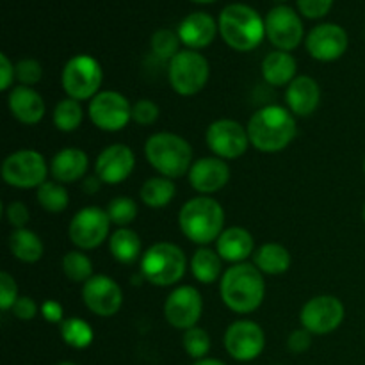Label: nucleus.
Wrapping results in <instances>:
<instances>
[{"mask_svg": "<svg viewBox=\"0 0 365 365\" xmlns=\"http://www.w3.org/2000/svg\"><path fill=\"white\" fill-rule=\"evenodd\" d=\"M221 302L239 316H248L262 305L266 298V282L255 264H234L223 273L220 282Z\"/></svg>", "mask_w": 365, "mask_h": 365, "instance_id": "f257e3e1", "label": "nucleus"}, {"mask_svg": "<svg viewBox=\"0 0 365 365\" xmlns=\"http://www.w3.org/2000/svg\"><path fill=\"white\" fill-rule=\"evenodd\" d=\"M250 145L262 153H277L287 148L298 134L296 116L282 106H266L253 113L248 125Z\"/></svg>", "mask_w": 365, "mask_h": 365, "instance_id": "f03ea898", "label": "nucleus"}, {"mask_svg": "<svg viewBox=\"0 0 365 365\" xmlns=\"http://www.w3.org/2000/svg\"><path fill=\"white\" fill-rule=\"evenodd\" d=\"M180 232L198 246L216 242L225 230V210L212 196H196L187 200L178 212Z\"/></svg>", "mask_w": 365, "mask_h": 365, "instance_id": "7ed1b4c3", "label": "nucleus"}, {"mask_svg": "<svg viewBox=\"0 0 365 365\" xmlns=\"http://www.w3.org/2000/svg\"><path fill=\"white\" fill-rule=\"evenodd\" d=\"M223 41L237 52H252L266 38L264 18L248 4H228L217 18Z\"/></svg>", "mask_w": 365, "mask_h": 365, "instance_id": "20e7f679", "label": "nucleus"}, {"mask_svg": "<svg viewBox=\"0 0 365 365\" xmlns=\"http://www.w3.org/2000/svg\"><path fill=\"white\" fill-rule=\"evenodd\" d=\"M145 155L160 177L177 178L189 175L192 166V148L189 141L173 132H157L145 143Z\"/></svg>", "mask_w": 365, "mask_h": 365, "instance_id": "39448f33", "label": "nucleus"}, {"mask_svg": "<svg viewBox=\"0 0 365 365\" xmlns=\"http://www.w3.org/2000/svg\"><path fill=\"white\" fill-rule=\"evenodd\" d=\"M141 277L155 287H171L184 278L187 269V259L180 246L160 241L150 246L143 253Z\"/></svg>", "mask_w": 365, "mask_h": 365, "instance_id": "423d86ee", "label": "nucleus"}, {"mask_svg": "<svg viewBox=\"0 0 365 365\" xmlns=\"http://www.w3.org/2000/svg\"><path fill=\"white\" fill-rule=\"evenodd\" d=\"M103 82L102 64L88 53H78L66 61L61 73V84L68 98L84 100L95 98Z\"/></svg>", "mask_w": 365, "mask_h": 365, "instance_id": "0eeeda50", "label": "nucleus"}, {"mask_svg": "<svg viewBox=\"0 0 365 365\" xmlns=\"http://www.w3.org/2000/svg\"><path fill=\"white\" fill-rule=\"evenodd\" d=\"M210 66L198 50L184 48L168 64V78L173 91L180 96H195L207 86Z\"/></svg>", "mask_w": 365, "mask_h": 365, "instance_id": "6e6552de", "label": "nucleus"}, {"mask_svg": "<svg viewBox=\"0 0 365 365\" xmlns=\"http://www.w3.org/2000/svg\"><path fill=\"white\" fill-rule=\"evenodd\" d=\"M48 173L45 157L31 148L9 153L2 163L4 182L16 189H38L45 184Z\"/></svg>", "mask_w": 365, "mask_h": 365, "instance_id": "1a4fd4ad", "label": "nucleus"}, {"mask_svg": "<svg viewBox=\"0 0 365 365\" xmlns=\"http://www.w3.org/2000/svg\"><path fill=\"white\" fill-rule=\"evenodd\" d=\"M110 217L100 207H84L71 217L68 237L82 252L102 246L110 237Z\"/></svg>", "mask_w": 365, "mask_h": 365, "instance_id": "9d476101", "label": "nucleus"}, {"mask_svg": "<svg viewBox=\"0 0 365 365\" xmlns=\"http://www.w3.org/2000/svg\"><path fill=\"white\" fill-rule=\"evenodd\" d=\"M88 116L100 130L120 132L132 121V106L125 95L107 89L89 100Z\"/></svg>", "mask_w": 365, "mask_h": 365, "instance_id": "9b49d317", "label": "nucleus"}, {"mask_svg": "<svg viewBox=\"0 0 365 365\" xmlns=\"http://www.w3.org/2000/svg\"><path fill=\"white\" fill-rule=\"evenodd\" d=\"M346 317V309L339 298L321 294L309 299L299 312V321L312 335H328L337 330Z\"/></svg>", "mask_w": 365, "mask_h": 365, "instance_id": "f8f14e48", "label": "nucleus"}, {"mask_svg": "<svg viewBox=\"0 0 365 365\" xmlns=\"http://www.w3.org/2000/svg\"><path fill=\"white\" fill-rule=\"evenodd\" d=\"M225 349L237 362H252L262 355L266 348V334L259 323L239 319L227 328L223 337Z\"/></svg>", "mask_w": 365, "mask_h": 365, "instance_id": "ddd939ff", "label": "nucleus"}, {"mask_svg": "<svg viewBox=\"0 0 365 365\" xmlns=\"http://www.w3.org/2000/svg\"><path fill=\"white\" fill-rule=\"evenodd\" d=\"M205 141L210 152L223 160H235L246 153L250 138L246 127L235 120H216L205 132Z\"/></svg>", "mask_w": 365, "mask_h": 365, "instance_id": "4468645a", "label": "nucleus"}, {"mask_svg": "<svg viewBox=\"0 0 365 365\" xmlns=\"http://www.w3.org/2000/svg\"><path fill=\"white\" fill-rule=\"evenodd\" d=\"M266 38L277 50L292 52L303 41V21L299 14L289 6H274L264 18Z\"/></svg>", "mask_w": 365, "mask_h": 365, "instance_id": "2eb2a0df", "label": "nucleus"}, {"mask_svg": "<svg viewBox=\"0 0 365 365\" xmlns=\"http://www.w3.org/2000/svg\"><path fill=\"white\" fill-rule=\"evenodd\" d=\"M203 314V298L192 285H180L170 292L164 302V317L177 330L198 327Z\"/></svg>", "mask_w": 365, "mask_h": 365, "instance_id": "dca6fc26", "label": "nucleus"}, {"mask_svg": "<svg viewBox=\"0 0 365 365\" xmlns=\"http://www.w3.org/2000/svg\"><path fill=\"white\" fill-rule=\"evenodd\" d=\"M82 302L95 316L113 317L123 305V291L107 274H95L82 284Z\"/></svg>", "mask_w": 365, "mask_h": 365, "instance_id": "f3484780", "label": "nucleus"}, {"mask_svg": "<svg viewBox=\"0 0 365 365\" xmlns=\"http://www.w3.org/2000/svg\"><path fill=\"white\" fill-rule=\"evenodd\" d=\"M349 45L348 32L337 24H319L307 34L305 46L310 57L321 63L341 59Z\"/></svg>", "mask_w": 365, "mask_h": 365, "instance_id": "a211bd4d", "label": "nucleus"}, {"mask_svg": "<svg viewBox=\"0 0 365 365\" xmlns=\"http://www.w3.org/2000/svg\"><path fill=\"white\" fill-rule=\"evenodd\" d=\"M135 168V155L127 145H110L100 152L95 163V175L107 185H116L127 180Z\"/></svg>", "mask_w": 365, "mask_h": 365, "instance_id": "6ab92c4d", "label": "nucleus"}, {"mask_svg": "<svg viewBox=\"0 0 365 365\" xmlns=\"http://www.w3.org/2000/svg\"><path fill=\"white\" fill-rule=\"evenodd\" d=\"M189 184L202 196H210L221 191L230 180V166L220 157H202L195 160L189 170Z\"/></svg>", "mask_w": 365, "mask_h": 365, "instance_id": "aec40b11", "label": "nucleus"}, {"mask_svg": "<svg viewBox=\"0 0 365 365\" xmlns=\"http://www.w3.org/2000/svg\"><path fill=\"white\" fill-rule=\"evenodd\" d=\"M177 32L182 45L187 46L189 50H198L200 52L216 39L220 27H217V21L209 13L196 11V13L187 14L180 21Z\"/></svg>", "mask_w": 365, "mask_h": 365, "instance_id": "412c9836", "label": "nucleus"}, {"mask_svg": "<svg viewBox=\"0 0 365 365\" xmlns=\"http://www.w3.org/2000/svg\"><path fill=\"white\" fill-rule=\"evenodd\" d=\"M321 102V88L316 78L298 75L285 88V103L296 118H307L316 113Z\"/></svg>", "mask_w": 365, "mask_h": 365, "instance_id": "4be33fe9", "label": "nucleus"}, {"mask_svg": "<svg viewBox=\"0 0 365 365\" xmlns=\"http://www.w3.org/2000/svg\"><path fill=\"white\" fill-rule=\"evenodd\" d=\"M7 107L14 120L24 125H38L46 113L43 96L29 86H14L7 95Z\"/></svg>", "mask_w": 365, "mask_h": 365, "instance_id": "5701e85b", "label": "nucleus"}, {"mask_svg": "<svg viewBox=\"0 0 365 365\" xmlns=\"http://www.w3.org/2000/svg\"><path fill=\"white\" fill-rule=\"evenodd\" d=\"M216 252L223 262H230L232 266L246 262L255 253V239L246 228L228 227L217 237Z\"/></svg>", "mask_w": 365, "mask_h": 365, "instance_id": "b1692460", "label": "nucleus"}, {"mask_svg": "<svg viewBox=\"0 0 365 365\" xmlns=\"http://www.w3.org/2000/svg\"><path fill=\"white\" fill-rule=\"evenodd\" d=\"M88 153L81 148H63L52 157L50 175L61 184H71L86 177L88 171Z\"/></svg>", "mask_w": 365, "mask_h": 365, "instance_id": "393cba45", "label": "nucleus"}, {"mask_svg": "<svg viewBox=\"0 0 365 365\" xmlns=\"http://www.w3.org/2000/svg\"><path fill=\"white\" fill-rule=\"evenodd\" d=\"M298 63L291 52L274 50L269 52L262 61V77L264 81L274 88H287L298 75Z\"/></svg>", "mask_w": 365, "mask_h": 365, "instance_id": "a878e982", "label": "nucleus"}, {"mask_svg": "<svg viewBox=\"0 0 365 365\" xmlns=\"http://www.w3.org/2000/svg\"><path fill=\"white\" fill-rule=\"evenodd\" d=\"M253 262L262 274L278 277V274L287 273L291 267V253L280 242H266L255 250Z\"/></svg>", "mask_w": 365, "mask_h": 365, "instance_id": "bb28decb", "label": "nucleus"}, {"mask_svg": "<svg viewBox=\"0 0 365 365\" xmlns=\"http://www.w3.org/2000/svg\"><path fill=\"white\" fill-rule=\"evenodd\" d=\"M109 252L120 264L138 262L143 257L141 237L128 227L116 228L109 237Z\"/></svg>", "mask_w": 365, "mask_h": 365, "instance_id": "cd10ccee", "label": "nucleus"}, {"mask_svg": "<svg viewBox=\"0 0 365 365\" xmlns=\"http://www.w3.org/2000/svg\"><path fill=\"white\" fill-rule=\"evenodd\" d=\"M191 273L200 284L210 285L223 277V259L217 255L216 250H210L209 246H200L191 257Z\"/></svg>", "mask_w": 365, "mask_h": 365, "instance_id": "c85d7f7f", "label": "nucleus"}, {"mask_svg": "<svg viewBox=\"0 0 365 365\" xmlns=\"http://www.w3.org/2000/svg\"><path fill=\"white\" fill-rule=\"evenodd\" d=\"M9 250L16 260L24 264H36L41 260L45 246L39 235L29 228H18L9 235Z\"/></svg>", "mask_w": 365, "mask_h": 365, "instance_id": "c756f323", "label": "nucleus"}, {"mask_svg": "<svg viewBox=\"0 0 365 365\" xmlns=\"http://www.w3.org/2000/svg\"><path fill=\"white\" fill-rule=\"evenodd\" d=\"M177 195V185L171 178L166 177H152L143 184L139 196H141V202L145 203L150 209H163L168 203H171V200Z\"/></svg>", "mask_w": 365, "mask_h": 365, "instance_id": "7c9ffc66", "label": "nucleus"}, {"mask_svg": "<svg viewBox=\"0 0 365 365\" xmlns=\"http://www.w3.org/2000/svg\"><path fill=\"white\" fill-rule=\"evenodd\" d=\"M59 331L64 344L73 349L89 348L93 344V339H95V331H93L91 324L88 321L81 319V317H68V319H64L59 324Z\"/></svg>", "mask_w": 365, "mask_h": 365, "instance_id": "2f4dec72", "label": "nucleus"}, {"mask_svg": "<svg viewBox=\"0 0 365 365\" xmlns=\"http://www.w3.org/2000/svg\"><path fill=\"white\" fill-rule=\"evenodd\" d=\"M36 198L38 203L48 214H61L70 205V195L64 184L57 180H46L45 184L36 189Z\"/></svg>", "mask_w": 365, "mask_h": 365, "instance_id": "473e14b6", "label": "nucleus"}, {"mask_svg": "<svg viewBox=\"0 0 365 365\" xmlns=\"http://www.w3.org/2000/svg\"><path fill=\"white\" fill-rule=\"evenodd\" d=\"M53 127L61 132H75L84 121V109L78 100L63 98L52 113Z\"/></svg>", "mask_w": 365, "mask_h": 365, "instance_id": "72a5a7b5", "label": "nucleus"}, {"mask_svg": "<svg viewBox=\"0 0 365 365\" xmlns=\"http://www.w3.org/2000/svg\"><path fill=\"white\" fill-rule=\"evenodd\" d=\"M63 271L68 280L75 284H86L89 278H93V262L82 250L68 252L63 257Z\"/></svg>", "mask_w": 365, "mask_h": 365, "instance_id": "f704fd0d", "label": "nucleus"}, {"mask_svg": "<svg viewBox=\"0 0 365 365\" xmlns=\"http://www.w3.org/2000/svg\"><path fill=\"white\" fill-rule=\"evenodd\" d=\"M180 43L178 32L171 31V29H159V31L153 32L152 39H150L152 53L164 61H171L180 52Z\"/></svg>", "mask_w": 365, "mask_h": 365, "instance_id": "c9c22d12", "label": "nucleus"}, {"mask_svg": "<svg viewBox=\"0 0 365 365\" xmlns=\"http://www.w3.org/2000/svg\"><path fill=\"white\" fill-rule=\"evenodd\" d=\"M106 210L110 217V223L123 228L128 227L138 217L139 207L135 200H132L130 196H118V198L110 200Z\"/></svg>", "mask_w": 365, "mask_h": 365, "instance_id": "e433bc0d", "label": "nucleus"}, {"mask_svg": "<svg viewBox=\"0 0 365 365\" xmlns=\"http://www.w3.org/2000/svg\"><path fill=\"white\" fill-rule=\"evenodd\" d=\"M182 346H184L185 353H187L191 359H207V355H209L210 351V335L207 334V330H203V328L192 327L184 331Z\"/></svg>", "mask_w": 365, "mask_h": 365, "instance_id": "4c0bfd02", "label": "nucleus"}, {"mask_svg": "<svg viewBox=\"0 0 365 365\" xmlns=\"http://www.w3.org/2000/svg\"><path fill=\"white\" fill-rule=\"evenodd\" d=\"M14 68H16V81L20 82V86L32 88L43 78V66L38 59L25 57V59L18 61Z\"/></svg>", "mask_w": 365, "mask_h": 365, "instance_id": "58836bf2", "label": "nucleus"}, {"mask_svg": "<svg viewBox=\"0 0 365 365\" xmlns=\"http://www.w3.org/2000/svg\"><path fill=\"white\" fill-rule=\"evenodd\" d=\"M159 106H157L153 100L141 98L132 106V121L138 125H145V127H150V125L155 123L159 120Z\"/></svg>", "mask_w": 365, "mask_h": 365, "instance_id": "ea45409f", "label": "nucleus"}, {"mask_svg": "<svg viewBox=\"0 0 365 365\" xmlns=\"http://www.w3.org/2000/svg\"><path fill=\"white\" fill-rule=\"evenodd\" d=\"M18 298L20 296H18L16 280L7 271H2L0 273V309L7 312V310L13 309Z\"/></svg>", "mask_w": 365, "mask_h": 365, "instance_id": "a19ab883", "label": "nucleus"}, {"mask_svg": "<svg viewBox=\"0 0 365 365\" xmlns=\"http://www.w3.org/2000/svg\"><path fill=\"white\" fill-rule=\"evenodd\" d=\"M299 13L310 20H317L330 13L334 0H296Z\"/></svg>", "mask_w": 365, "mask_h": 365, "instance_id": "79ce46f5", "label": "nucleus"}, {"mask_svg": "<svg viewBox=\"0 0 365 365\" xmlns=\"http://www.w3.org/2000/svg\"><path fill=\"white\" fill-rule=\"evenodd\" d=\"M6 220L14 230H18V228H25L27 227L29 220H31V214H29L27 205L21 202H11L9 205L6 207Z\"/></svg>", "mask_w": 365, "mask_h": 365, "instance_id": "37998d69", "label": "nucleus"}, {"mask_svg": "<svg viewBox=\"0 0 365 365\" xmlns=\"http://www.w3.org/2000/svg\"><path fill=\"white\" fill-rule=\"evenodd\" d=\"M310 346H312V334L305 330V328H298V330H294L289 335L287 348L294 355H302V353L309 351Z\"/></svg>", "mask_w": 365, "mask_h": 365, "instance_id": "c03bdc74", "label": "nucleus"}, {"mask_svg": "<svg viewBox=\"0 0 365 365\" xmlns=\"http://www.w3.org/2000/svg\"><path fill=\"white\" fill-rule=\"evenodd\" d=\"M11 312H13V316L18 317L20 321H31L38 316L39 307L31 296H20V298L16 299V303L13 305V309H11Z\"/></svg>", "mask_w": 365, "mask_h": 365, "instance_id": "a18cd8bd", "label": "nucleus"}, {"mask_svg": "<svg viewBox=\"0 0 365 365\" xmlns=\"http://www.w3.org/2000/svg\"><path fill=\"white\" fill-rule=\"evenodd\" d=\"M39 314H41L46 323L61 324L64 321L63 305L59 302H56V299H45L43 305L39 307Z\"/></svg>", "mask_w": 365, "mask_h": 365, "instance_id": "49530a36", "label": "nucleus"}, {"mask_svg": "<svg viewBox=\"0 0 365 365\" xmlns=\"http://www.w3.org/2000/svg\"><path fill=\"white\" fill-rule=\"evenodd\" d=\"M0 91H11L14 88L13 82L16 78V68L11 63L6 53H0Z\"/></svg>", "mask_w": 365, "mask_h": 365, "instance_id": "de8ad7c7", "label": "nucleus"}, {"mask_svg": "<svg viewBox=\"0 0 365 365\" xmlns=\"http://www.w3.org/2000/svg\"><path fill=\"white\" fill-rule=\"evenodd\" d=\"M102 184L103 182L100 180L98 175H89V177L82 178V191L86 195H96L100 191V187H102Z\"/></svg>", "mask_w": 365, "mask_h": 365, "instance_id": "09e8293b", "label": "nucleus"}, {"mask_svg": "<svg viewBox=\"0 0 365 365\" xmlns=\"http://www.w3.org/2000/svg\"><path fill=\"white\" fill-rule=\"evenodd\" d=\"M192 365H227V364L221 362V360L217 359H202V360H196Z\"/></svg>", "mask_w": 365, "mask_h": 365, "instance_id": "8fccbe9b", "label": "nucleus"}, {"mask_svg": "<svg viewBox=\"0 0 365 365\" xmlns=\"http://www.w3.org/2000/svg\"><path fill=\"white\" fill-rule=\"evenodd\" d=\"M191 2H196V4H210V2H216V0H191Z\"/></svg>", "mask_w": 365, "mask_h": 365, "instance_id": "3c124183", "label": "nucleus"}, {"mask_svg": "<svg viewBox=\"0 0 365 365\" xmlns=\"http://www.w3.org/2000/svg\"><path fill=\"white\" fill-rule=\"evenodd\" d=\"M57 365H77V364H73V362H61V364H57Z\"/></svg>", "mask_w": 365, "mask_h": 365, "instance_id": "603ef678", "label": "nucleus"}, {"mask_svg": "<svg viewBox=\"0 0 365 365\" xmlns=\"http://www.w3.org/2000/svg\"><path fill=\"white\" fill-rule=\"evenodd\" d=\"M362 216H364V221H365V203H364V212H362Z\"/></svg>", "mask_w": 365, "mask_h": 365, "instance_id": "864d4df0", "label": "nucleus"}, {"mask_svg": "<svg viewBox=\"0 0 365 365\" xmlns=\"http://www.w3.org/2000/svg\"><path fill=\"white\" fill-rule=\"evenodd\" d=\"M364 173H365V159H364Z\"/></svg>", "mask_w": 365, "mask_h": 365, "instance_id": "5fc2aeb1", "label": "nucleus"}, {"mask_svg": "<svg viewBox=\"0 0 365 365\" xmlns=\"http://www.w3.org/2000/svg\"><path fill=\"white\" fill-rule=\"evenodd\" d=\"M277 2H285V0H277Z\"/></svg>", "mask_w": 365, "mask_h": 365, "instance_id": "6e6d98bb", "label": "nucleus"}]
</instances>
